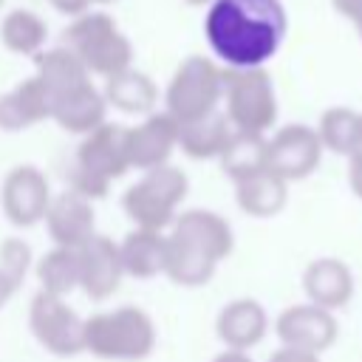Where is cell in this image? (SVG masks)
<instances>
[{
	"mask_svg": "<svg viewBox=\"0 0 362 362\" xmlns=\"http://www.w3.org/2000/svg\"><path fill=\"white\" fill-rule=\"evenodd\" d=\"M286 31L283 0H215L204 14V37L223 68H266Z\"/></svg>",
	"mask_w": 362,
	"mask_h": 362,
	"instance_id": "1",
	"label": "cell"
},
{
	"mask_svg": "<svg viewBox=\"0 0 362 362\" xmlns=\"http://www.w3.org/2000/svg\"><path fill=\"white\" fill-rule=\"evenodd\" d=\"M232 223L215 209H184L167 229V263L164 277L181 288L206 286L218 266L232 255Z\"/></svg>",
	"mask_w": 362,
	"mask_h": 362,
	"instance_id": "2",
	"label": "cell"
},
{
	"mask_svg": "<svg viewBox=\"0 0 362 362\" xmlns=\"http://www.w3.org/2000/svg\"><path fill=\"white\" fill-rule=\"evenodd\" d=\"M158 339L153 317L139 305H116L85 317V354L107 362H141Z\"/></svg>",
	"mask_w": 362,
	"mask_h": 362,
	"instance_id": "3",
	"label": "cell"
},
{
	"mask_svg": "<svg viewBox=\"0 0 362 362\" xmlns=\"http://www.w3.org/2000/svg\"><path fill=\"white\" fill-rule=\"evenodd\" d=\"M127 170V127L105 122L82 136L74 164L68 167V189L79 192L88 201H99L107 195L110 184L119 181Z\"/></svg>",
	"mask_w": 362,
	"mask_h": 362,
	"instance_id": "4",
	"label": "cell"
},
{
	"mask_svg": "<svg viewBox=\"0 0 362 362\" xmlns=\"http://www.w3.org/2000/svg\"><path fill=\"white\" fill-rule=\"evenodd\" d=\"M62 45L88 68L90 76L110 79L133 68V42L107 11H88L65 28Z\"/></svg>",
	"mask_w": 362,
	"mask_h": 362,
	"instance_id": "5",
	"label": "cell"
},
{
	"mask_svg": "<svg viewBox=\"0 0 362 362\" xmlns=\"http://www.w3.org/2000/svg\"><path fill=\"white\" fill-rule=\"evenodd\" d=\"M189 192V178L181 167L164 164L141 173L122 195V209L139 229L167 232Z\"/></svg>",
	"mask_w": 362,
	"mask_h": 362,
	"instance_id": "6",
	"label": "cell"
},
{
	"mask_svg": "<svg viewBox=\"0 0 362 362\" xmlns=\"http://www.w3.org/2000/svg\"><path fill=\"white\" fill-rule=\"evenodd\" d=\"M221 102L235 133L269 136L277 124V90L266 68H223Z\"/></svg>",
	"mask_w": 362,
	"mask_h": 362,
	"instance_id": "7",
	"label": "cell"
},
{
	"mask_svg": "<svg viewBox=\"0 0 362 362\" xmlns=\"http://www.w3.org/2000/svg\"><path fill=\"white\" fill-rule=\"evenodd\" d=\"M223 96V65L212 57L189 54L170 76L164 90V110L178 122H192L221 110Z\"/></svg>",
	"mask_w": 362,
	"mask_h": 362,
	"instance_id": "8",
	"label": "cell"
},
{
	"mask_svg": "<svg viewBox=\"0 0 362 362\" xmlns=\"http://www.w3.org/2000/svg\"><path fill=\"white\" fill-rule=\"evenodd\" d=\"M28 328L51 356L71 359L85 354V317H79L65 297L37 291L28 303Z\"/></svg>",
	"mask_w": 362,
	"mask_h": 362,
	"instance_id": "9",
	"label": "cell"
},
{
	"mask_svg": "<svg viewBox=\"0 0 362 362\" xmlns=\"http://www.w3.org/2000/svg\"><path fill=\"white\" fill-rule=\"evenodd\" d=\"M322 141L311 124L291 122L266 136V167L277 173L283 181L308 178L322 161Z\"/></svg>",
	"mask_w": 362,
	"mask_h": 362,
	"instance_id": "10",
	"label": "cell"
},
{
	"mask_svg": "<svg viewBox=\"0 0 362 362\" xmlns=\"http://www.w3.org/2000/svg\"><path fill=\"white\" fill-rule=\"evenodd\" d=\"M54 192L45 173L34 164H17L6 173L0 184V209L6 221L17 229H31L45 221Z\"/></svg>",
	"mask_w": 362,
	"mask_h": 362,
	"instance_id": "11",
	"label": "cell"
},
{
	"mask_svg": "<svg viewBox=\"0 0 362 362\" xmlns=\"http://www.w3.org/2000/svg\"><path fill=\"white\" fill-rule=\"evenodd\" d=\"M274 334L283 348H297V351H308L320 356L337 342L339 322L334 311H325L311 303H294L277 314Z\"/></svg>",
	"mask_w": 362,
	"mask_h": 362,
	"instance_id": "12",
	"label": "cell"
},
{
	"mask_svg": "<svg viewBox=\"0 0 362 362\" xmlns=\"http://www.w3.org/2000/svg\"><path fill=\"white\" fill-rule=\"evenodd\" d=\"M178 150V122L167 110H153L139 124L127 127V158L130 170H156L170 164Z\"/></svg>",
	"mask_w": 362,
	"mask_h": 362,
	"instance_id": "13",
	"label": "cell"
},
{
	"mask_svg": "<svg viewBox=\"0 0 362 362\" xmlns=\"http://www.w3.org/2000/svg\"><path fill=\"white\" fill-rule=\"evenodd\" d=\"M76 255H79V288L85 291V297H90L96 303L113 297L124 277L119 243L113 238L96 232L88 243H82L76 249Z\"/></svg>",
	"mask_w": 362,
	"mask_h": 362,
	"instance_id": "14",
	"label": "cell"
},
{
	"mask_svg": "<svg viewBox=\"0 0 362 362\" xmlns=\"http://www.w3.org/2000/svg\"><path fill=\"white\" fill-rule=\"evenodd\" d=\"M45 229L54 246L65 249H79L96 235V212L93 201L82 198L74 189H62L51 198L48 212H45Z\"/></svg>",
	"mask_w": 362,
	"mask_h": 362,
	"instance_id": "15",
	"label": "cell"
},
{
	"mask_svg": "<svg viewBox=\"0 0 362 362\" xmlns=\"http://www.w3.org/2000/svg\"><path fill=\"white\" fill-rule=\"evenodd\" d=\"M51 119L76 136H88L99 124L107 122V102L102 88L93 85V79H82L59 93L51 96Z\"/></svg>",
	"mask_w": 362,
	"mask_h": 362,
	"instance_id": "16",
	"label": "cell"
},
{
	"mask_svg": "<svg viewBox=\"0 0 362 362\" xmlns=\"http://www.w3.org/2000/svg\"><path fill=\"white\" fill-rule=\"evenodd\" d=\"M215 334L223 342L226 351H243L249 354L255 345H260L269 334V314L260 300L255 297H238L229 300L218 317H215Z\"/></svg>",
	"mask_w": 362,
	"mask_h": 362,
	"instance_id": "17",
	"label": "cell"
},
{
	"mask_svg": "<svg viewBox=\"0 0 362 362\" xmlns=\"http://www.w3.org/2000/svg\"><path fill=\"white\" fill-rule=\"evenodd\" d=\"M354 272L339 257H314L303 269V291L305 303L320 305L325 311H339L354 297Z\"/></svg>",
	"mask_w": 362,
	"mask_h": 362,
	"instance_id": "18",
	"label": "cell"
},
{
	"mask_svg": "<svg viewBox=\"0 0 362 362\" xmlns=\"http://www.w3.org/2000/svg\"><path fill=\"white\" fill-rule=\"evenodd\" d=\"M51 119V93L37 76L20 79L14 88L0 93V130L23 133Z\"/></svg>",
	"mask_w": 362,
	"mask_h": 362,
	"instance_id": "19",
	"label": "cell"
},
{
	"mask_svg": "<svg viewBox=\"0 0 362 362\" xmlns=\"http://www.w3.org/2000/svg\"><path fill=\"white\" fill-rule=\"evenodd\" d=\"M119 257H122V269H124L127 277L150 280V277L164 274V263H167V232H153V229L133 226L119 240Z\"/></svg>",
	"mask_w": 362,
	"mask_h": 362,
	"instance_id": "20",
	"label": "cell"
},
{
	"mask_svg": "<svg viewBox=\"0 0 362 362\" xmlns=\"http://www.w3.org/2000/svg\"><path fill=\"white\" fill-rule=\"evenodd\" d=\"M235 204L249 218H274L288 204V181H283L269 167L235 181Z\"/></svg>",
	"mask_w": 362,
	"mask_h": 362,
	"instance_id": "21",
	"label": "cell"
},
{
	"mask_svg": "<svg viewBox=\"0 0 362 362\" xmlns=\"http://www.w3.org/2000/svg\"><path fill=\"white\" fill-rule=\"evenodd\" d=\"M105 102L107 107H116L127 116H150L158 105V85L150 74L139 68H127L110 79H105Z\"/></svg>",
	"mask_w": 362,
	"mask_h": 362,
	"instance_id": "22",
	"label": "cell"
},
{
	"mask_svg": "<svg viewBox=\"0 0 362 362\" xmlns=\"http://www.w3.org/2000/svg\"><path fill=\"white\" fill-rule=\"evenodd\" d=\"M232 124L226 119L223 110H215L209 116L192 119L178 124V150L195 161H209V158H221V153L226 150L229 139H232Z\"/></svg>",
	"mask_w": 362,
	"mask_h": 362,
	"instance_id": "23",
	"label": "cell"
},
{
	"mask_svg": "<svg viewBox=\"0 0 362 362\" xmlns=\"http://www.w3.org/2000/svg\"><path fill=\"white\" fill-rule=\"evenodd\" d=\"M48 23L31 8H11L0 20V42L6 51L20 57H37L45 48Z\"/></svg>",
	"mask_w": 362,
	"mask_h": 362,
	"instance_id": "24",
	"label": "cell"
},
{
	"mask_svg": "<svg viewBox=\"0 0 362 362\" xmlns=\"http://www.w3.org/2000/svg\"><path fill=\"white\" fill-rule=\"evenodd\" d=\"M34 59V76L48 88V93H59L82 79H90L88 68L65 48V45H57V48H42Z\"/></svg>",
	"mask_w": 362,
	"mask_h": 362,
	"instance_id": "25",
	"label": "cell"
},
{
	"mask_svg": "<svg viewBox=\"0 0 362 362\" xmlns=\"http://www.w3.org/2000/svg\"><path fill=\"white\" fill-rule=\"evenodd\" d=\"M34 272L40 280V291L68 297L74 288H79V255H76V249L54 246L51 252H45L37 260Z\"/></svg>",
	"mask_w": 362,
	"mask_h": 362,
	"instance_id": "26",
	"label": "cell"
},
{
	"mask_svg": "<svg viewBox=\"0 0 362 362\" xmlns=\"http://www.w3.org/2000/svg\"><path fill=\"white\" fill-rule=\"evenodd\" d=\"M218 161H221L223 173L232 178V184L266 170V136L232 133V139Z\"/></svg>",
	"mask_w": 362,
	"mask_h": 362,
	"instance_id": "27",
	"label": "cell"
},
{
	"mask_svg": "<svg viewBox=\"0 0 362 362\" xmlns=\"http://www.w3.org/2000/svg\"><path fill=\"white\" fill-rule=\"evenodd\" d=\"M356 122H359V110H351L345 105H334L328 110L320 113L317 122V136L322 141V150H331L337 156H351L354 150V136H356Z\"/></svg>",
	"mask_w": 362,
	"mask_h": 362,
	"instance_id": "28",
	"label": "cell"
},
{
	"mask_svg": "<svg viewBox=\"0 0 362 362\" xmlns=\"http://www.w3.org/2000/svg\"><path fill=\"white\" fill-rule=\"evenodd\" d=\"M31 263H34V255L23 238H6L0 243V269L17 288L25 280V274L31 272Z\"/></svg>",
	"mask_w": 362,
	"mask_h": 362,
	"instance_id": "29",
	"label": "cell"
},
{
	"mask_svg": "<svg viewBox=\"0 0 362 362\" xmlns=\"http://www.w3.org/2000/svg\"><path fill=\"white\" fill-rule=\"evenodd\" d=\"M331 6L337 8L339 17H345L356 28V34L362 40V0H331Z\"/></svg>",
	"mask_w": 362,
	"mask_h": 362,
	"instance_id": "30",
	"label": "cell"
},
{
	"mask_svg": "<svg viewBox=\"0 0 362 362\" xmlns=\"http://www.w3.org/2000/svg\"><path fill=\"white\" fill-rule=\"evenodd\" d=\"M48 3H51L54 11H59V14L71 17V20H76V17H82V14H88L93 8L90 0H48Z\"/></svg>",
	"mask_w": 362,
	"mask_h": 362,
	"instance_id": "31",
	"label": "cell"
},
{
	"mask_svg": "<svg viewBox=\"0 0 362 362\" xmlns=\"http://www.w3.org/2000/svg\"><path fill=\"white\" fill-rule=\"evenodd\" d=\"M266 362H320L317 354H308V351H297V348H277Z\"/></svg>",
	"mask_w": 362,
	"mask_h": 362,
	"instance_id": "32",
	"label": "cell"
},
{
	"mask_svg": "<svg viewBox=\"0 0 362 362\" xmlns=\"http://www.w3.org/2000/svg\"><path fill=\"white\" fill-rule=\"evenodd\" d=\"M348 187L362 201V156H351L348 158Z\"/></svg>",
	"mask_w": 362,
	"mask_h": 362,
	"instance_id": "33",
	"label": "cell"
},
{
	"mask_svg": "<svg viewBox=\"0 0 362 362\" xmlns=\"http://www.w3.org/2000/svg\"><path fill=\"white\" fill-rule=\"evenodd\" d=\"M14 294H17V286H14V283L3 274V269H0V311L8 305V300H11Z\"/></svg>",
	"mask_w": 362,
	"mask_h": 362,
	"instance_id": "34",
	"label": "cell"
},
{
	"mask_svg": "<svg viewBox=\"0 0 362 362\" xmlns=\"http://www.w3.org/2000/svg\"><path fill=\"white\" fill-rule=\"evenodd\" d=\"M209 362H255L249 354H243V351H221L218 356H212Z\"/></svg>",
	"mask_w": 362,
	"mask_h": 362,
	"instance_id": "35",
	"label": "cell"
},
{
	"mask_svg": "<svg viewBox=\"0 0 362 362\" xmlns=\"http://www.w3.org/2000/svg\"><path fill=\"white\" fill-rule=\"evenodd\" d=\"M351 156H362V110H359V122H356V136H354V150ZM348 156V158H351Z\"/></svg>",
	"mask_w": 362,
	"mask_h": 362,
	"instance_id": "36",
	"label": "cell"
},
{
	"mask_svg": "<svg viewBox=\"0 0 362 362\" xmlns=\"http://www.w3.org/2000/svg\"><path fill=\"white\" fill-rule=\"evenodd\" d=\"M184 3H189V6H212L215 0H184Z\"/></svg>",
	"mask_w": 362,
	"mask_h": 362,
	"instance_id": "37",
	"label": "cell"
},
{
	"mask_svg": "<svg viewBox=\"0 0 362 362\" xmlns=\"http://www.w3.org/2000/svg\"><path fill=\"white\" fill-rule=\"evenodd\" d=\"M93 6H107V3H113V0H90Z\"/></svg>",
	"mask_w": 362,
	"mask_h": 362,
	"instance_id": "38",
	"label": "cell"
},
{
	"mask_svg": "<svg viewBox=\"0 0 362 362\" xmlns=\"http://www.w3.org/2000/svg\"><path fill=\"white\" fill-rule=\"evenodd\" d=\"M0 6H3V0H0Z\"/></svg>",
	"mask_w": 362,
	"mask_h": 362,
	"instance_id": "39",
	"label": "cell"
}]
</instances>
